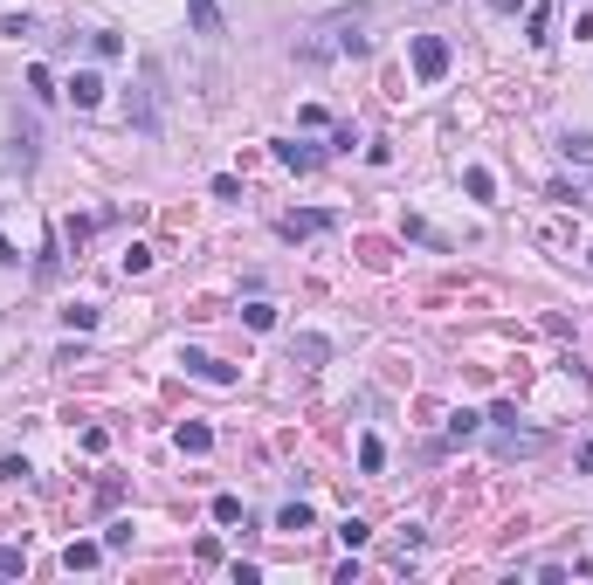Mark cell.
Returning a JSON list of instances; mask_svg holds the SVG:
<instances>
[{
    "instance_id": "6da1fadb",
    "label": "cell",
    "mask_w": 593,
    "mask_h": 585,
    "mask_svg": "<svg viewBox=\"0 0 593 585\" xmlns=\"http://www.w3.org/2000/svg\"><path fill=\"white\" fill-rule=\"evenodd\" d=\"M131 131H145V139H152L159 131V62H139V97H131Z\"/></svg>"
},
{
    "instance_id": "7a4b0ae2",
    "label": "cell",
    "mask_w": 593,
    "mask_h": 585,
    "mask_svg": "<svg viewBox=\"0 0 593 585\" xmlns=\"http://www.w3.org/2000/svg\"><path fill=\"white\" fill-rule=\"evenodd\" d=\"M531 455H546V434L517 427V420H497V462H531Z\"/></svg>"
},
{
    "instance_id": "3957f363",
    "label": "cell",
    "mask_w": 593,
    "mask_h": 585,
    "mask_svg": "<svg viewBox=\"0 0 593 585\" xmlns=\"http://www.w3.org/2000/svg\"><path fill=\"white\" fill-rule=\"evenodd\" d=\"M407 56H414V77H421V83H442V77H449V42H442V35H414V48H407Z\"/></svg>"
},
{
    "instance_id": "277c9868",
    "label": "cell",
    "mask_w": 593,
    "mask_h": 585,
    "mask_svg": "<svg viewBox=\"0 0 593 585\" xmlns=\"http://www.w3.org/2000/svg\"><path fill=\"white\" fill-rule=\"evenodd\" d=\"M180 372L187 379H207V385H234L242 372L228 365V358H214V352H180Z\"/></svg>"
},
{
    "instance_id": "5b68a950",
    "label": "cell",
    "mask_w": 593,
    "mask_h": 585,
    "mask_svg": "<svg viewBox=\"0 0 593 585\" xmlns=\"http://www.w3.org/2000/svg\"><path fill=\"white\" fill-rule=\"evenodd\" d=\"M331 221H338V214H325V207H304V214H283L276 234H283V241H304V234H325Z\"/></svg>"
},
{
    "instance_id": "8992f818",
    "label": "cell",
    "mask_w": 593,
    "mask_h": 585,
    "mask_svg": "<svg viewBox=\"0 0 593 585\" xmlns=\"http://www.w3.org/2000/svg\"><path fill=\"white\" fill-rule=\"evenodd\" d=\"M276 159L290 172H317L325 166V145H311V139H276Z\"/></svg>"
},
{
    "instance_id": "52a82bcc",
    "label": "cell",
    "mask_w": 593,
    "mask_h": 585,
    "mask_svg": "<svg viewBox=\"0 0 593 585\" xmlns=\"http://www.w3.org/2000/svg\"><path fill=\"white\" fill-rule=\"evenodd\" d=\"M69 104L97 110V104H104V77H97V69H77V77H69Z\"/></svg>"
},
{
    "instance_id": "ba28073f",
    "label": "cell",
    "mask_w": 593,
    "mask_h": 585,
    "mask_svg": "<svg viewBox=\"0 0 593 585\" xmlns=\"http://www.w3.org/2000/svg\"><path fill=\"white\" fill-rule=\"evenodd\" d=\"M325 358H331V344L317 338V331H296L290 338V365H325Z\"/></svg>"
},
{
    "instance_id": "9c48e42d",
    "label": "cell",
    "mask_w": 593,
    "mask_h": 585,
    "mask_svg": "<svg viewBox=\"0 0 593 585\" xmlns=\"http://www.w3.org/2000/svg\"><path fill=\"white\" fill-rule=\"evenodd\" d=\"M172 441H180V455H207V447H214V427H207V420H180Z\"/></svg>"
},
{
    "instance_id": "30bf717a",
    "label": "cell",
    "mask_w": 593,
    "mask_h": 585,
    "mask_svg": "<svg viewBox=\"0 0 593 585\" xmlns=\"http://www.w3.org/2000/svg\"><path fill=\"white\" fill-rule=\"evenodd\" d=\"M187 21L193 35H221V0H187Z\"/></svg>"
},
{
    "instance_id": "8fae6325",
    "label": "cell",
    "mask_w": 593,
    "mask_h": 585,
    "mask_svg": "<svg viewBox=\"0 0 593 585\" xmlns=\"http://www.w3.org/2000/svg\"><path fill=\"white\" fill-rule=\"evenodd\" d=\"M97 558H104V544H90V538H83V544H69V551H63V571H90Z\"/></svg>"
},
{
    "instance_id": "7c38bea8",
    "label": "cell",
    "mask_w": 593,
    "mask_h": 585,
    "mask_svg": "<svg viewBox=\"0 0 593 585\" xmlns=\"http://www.w3.org/2000/svg\"><path fill=\"white\" fill-rule=\"evenodd\" d=\"M559 152L573 159V166H593V131H566V139H559Z\"/></svg>"
},
{
    "instance_id": "4fadbf2b",
    "label": "cell",
    "mask_w": 593,
    "mask_h": 585,
    "mask_svg": "<svg viewBox=\"0 0 593 585\" xmlns=\"http://www.w3.org/2000/svg\"><path fill=\"white\" fill-rule=\"evenodd\" d=\"M463 193H469V200H490V193H497V180H490V166H469V172H463Z\"/></svg>"
},
{
    "instance_id": "5bb4252c",
    "label": "cell",
    "mask_w": 593,
    "mask_h": 585,
    "mask_svg": "<svg viewBox=\"0 0 593 585\" xmlns=\"http://www.w3.org/2000/svg\"><path fill=\"white\" fill-rule=\"evenodd\" d=\"M276 530H290V538H296V530H311V503H283L276 509Z\"/></svg>"
},
{
    "instance_id": "9a60e30c",
    "label": "cell",
    "mask_w": 593,
    "mask_h": 585,
    "mask_svg": "<svg viewBox=\"0 0 593 585\" xmlns=\"http://www.w3.org/2000/svg\"><path fill=\"white\" fill-rule=\"evenodd\" d=\"M214 524H249V509H242V496H214Z\"/></svg>"
},
{
    "instance_id": "2e32d148",
    "label": "cell",
    "mask_w": 593,
    "mask_h": 585,
    "mask_svg": "<svg viewBox=\"0 0 593 585\" xmlns=\"http://www.w3.org/2000/svg\"><path fill=\"white\" fill-rule=\"evenodd\" d=\"M90 48H97V62H118V56H125V35H90Z\"/></svg>"
},
{
    "instance_id": "e0dca14e",
    "label": "cell",
    "mask_w": 593,
    "mask_h": 585,
    "mask_svg": "<svg viewBox=\"0 0 593 585\" xmlns=\"http://www.w3.org/2000/svg\"><path fill=\"white\" fill-rule=\"evenodd\" d=\"M359 468H366V476H380V468H387V447H380L373 434H366V441H359Z\"/></svg>"
},
{
    "instance_id": "ac0fdd59",
    "label": "cell",
    "mask_w": 593,
    "mask_h": 585,
    "mask_svg": "<svg viewBox=\"0 0 593 585\" xmlns=\"http://www.w3.org/2000/svg\"><path fill=\"white\" fill-rule=\"evenodd\" d=\"M118 269H125V276H145V269H152V248H145V241H131V248H125V262H118Z\"/></svg>"
},
{
    "instance_id": "d6986e66",
    "label": "cell",
    "mask_w": 593,
    "mask_h": 585,
    "mask_svg": "<svg viewBox=\"0 0 593 585\" xmlns=\"http://www.w3.org/2000/svg\"><path fill=\"white\" fill-rule=\"evenodd\" d=\"M63 323H69V331H97V303H69Z\"/></svg>"
},
{
    "instance_id": "ffe728a7",
    "label": "cell",
    "mask_w": 593,
    "mask_h": 585,
    "mask_svg": "<svg viewBox=\"0 0 593 585\" xmlns=\"http://www.w3.org/2000/svg\"><path fill=\"white\" fill-rule=\"evenodd\" d=\"M338 538H345V551H359V544L373 538V524H359V517H345V524H338Z\"/></svg>"
},
{
    "instance_id": "44dd1931",
    "label": "cell",
    "mask_w": 593,
    "mask_h": 585,
    "mask_svg": "<svg viewBox=\"0 0 593 585\" xmlns=\"http://www.w3.org/2000/svg\"><path fill=\"white\" fill-rule=\"evenodd\" d=\"M242 323H249V331H269V323H276V310H269V303H242Z\"/></svg>"
},
{
    "instance_id": "7402d4cb",
    "label": "cell",
    "mask_w": 593,
    "mask_h": 585,
    "mask_svg": "<svg viewBox=\"0 0 593 585\" xmlns=\"http://www.w3.org/2000/svg\"><path fill=\"white\" fill-rule=\"evenodd\" d=\"M525 28H531V42H552V15H546V7H531Z\"/></svg>"
},
{
    "instance_id": "603a6c76",
    "label": "cell",
    "mask_w": 593,
    "mask_h": 585,
    "mask_svg": "<svg viewBox=\"0 0 593 585\" xmlns=\"http://www.w3.org/2000/svg\"><path fill=\"white\" fill-rule=\"evenodd\" d=\"M476 427H484V420H476V414H455V420H449V441H469V434H476Z\"/></svg>"
},
{
    "instance_id": "cb8c5ba5",
    "label": "cell",
    "mask_w": 593,
    "mask_h": 585,
    "mask_svg": "<svg viewBox=\"0 0 593 585\" xmlns=\"http://www.w3.org/2000/svg\"><path fill=\"white\" fill-rule=\"evenodd\" d=\"M104 551H131V524H110L104 530Z\"/></svg>"
},
{
    "instance_id": "d4e9b609",
    "label": "cell",
    "mask_w": 593,
    "mask_h": 585,
    "mask_svg": "<svg viewBox=\"0 0 593 585\" xmlns=\"http://www.w3.org/2000/svg\"><path fill=\"white\" fill-rule=\"evenodd\" d=\"M7 262H21V255H15V241H7V234H0V269H7Z\"/></svg>"
},
{
    "instance_id": "484cf974",
    "label": "cell",
    "mask_w": 593,
    "mask_h": 585,
    "mask_svg": "<svg viewBox=\"0 0 593 585\" xmlns=\"http://www.w3.org/2000/svg\"><path fill=\"white\" fill-rule=\"evenodd\" d=\"M579 468H593V441H587V447H579Z\"/></svg>"
},
{
    "instance_id": "4316f807",
    "label": "cell",
    "mask_w": 593,
    "mask_h": 585,
    "mask_svg": "<svg viewBox=\"0 0 593 585\" xmlns=\"http://www.w3.org/2000/svg\"><path fill=\"white\" fill-rule=\"evenodd\" d=\"M587 262H593V248H587Z\"/></svg>"
}]
</instances>
